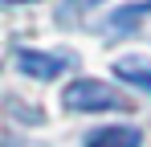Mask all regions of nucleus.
Here are the masks:
<instances>
[{
    "label": "nucleus",
    "instance_id": "f257e3e1",
    "mask_svg": "<svg viewBox=\"0 0 151 147\" xmlns=\"http://www.w3.org/2000/svg\"><path fill=\"white\" fill-rule=\"evenodd\" d=\"M61 102H65L70 110H127V106H131L114 86L94 82V78H78V82H70L65 94H61Z\"/></svg>",
    "mask_w": 151,
    "mask_h": 147
},
{
    "label": "nucleus",
    "instance_id": "423d86ee",
    "mask_svg": "<svg viewBox=\"0 0 151 147\" xmlns=\"http://www.w3.org/2000/svg\"><path fill=\"white\" fill-rule=\"evenodd\" d=\"M70 4H78V8H90V4H94V0H70Z\"/></svg>",
    "mask_w": 151,
    "mask_h": 147
},
{
    "label": "nucleus",
    "instance_id": "20e7f679",
    "mask_svg": "<svg viewBox=\"0 0 151 147\" xmlns=\"http://www.w3.org/2000/svg\"><path fill=\"white\" fill-rule=\"evenodd\" d=\"M114 74L131 86H139V90H151V61H143V57H119Z\"/></svg>",
    "mask_w": 151,
    "mask_h": 147
},
{
    "label": "nucleus",
    "instance_id": "39448f33",
    "mask_svg": "<svg viewBox=\"0 0 151 147\" xmlns=\"http://www.w3.org/2000/svg\"><path fill=\"white\" fill-rule=\"evenodd\" d=\"M143 17H151V0H139V4H127V8H119V12H110L106 24H110L114 33H131Z\"/></svg>",
    "mask_w": 151,
    "mask_h": 147
},
{
    "label": "nucleus",
    "instance_id": "f03ea898",
    "mask_svg": "<svg viewBox=\"0 0 151 147\" xmlns=\"http://www.w3.org/2000/svg\"><path fill=\"white\" fill-rule=\"evenodd\" d=\"M17 66H21V74H29V78H41V82H49V78H57V74L70 66V57L65 53H37V49H21L17 53Z\"/></svg>",
    "mask_w": 151,
    "mask_h": 147
},
{
    "label": "nucleus",
    "instance_id": "7ed1b4c3",
    "mask_svg": "<svg viewBox=\"0 0 151 147\" xmlns=\"http://www.w3.org/2000/svg\"><path fill=\"white\" fill-rule=\"evenodd\" d=\"M139 143H143V135L135 127H102L86 135V147H139Z\"/></svg>",
    "mask_w": 151,
    "mask_h": 147
},
{
    "label": "nucleus",
    "instance_id": "0eeeda50",
    "mask_svg": "<svg viewBox=\"0 0 151 147\" xmlns=\"http://www.w3.org/2000/svg\"><path fill=\"white\" fill-rule=\"evenodd\" d=\"M4 4H25V0H4Z\"/></svg>",
    "mask_w": 151,
    "mask_h": 147
}]
</instances>
